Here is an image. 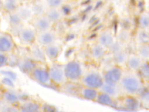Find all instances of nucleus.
I'll use <instances>...</instances> for the list:
<instances>
[{"instance_id":"nucleus-1","label":"nucleus","mask_w":149,"mask_h":112,"mask_svg":"<svg viewBox=\"0 0 149 112\" xmlns=\"http://www.w3.org/2000/svg\"><path fill=\"white\" fill-rule=\"evenodd\" d=\"M123 95L137 96L143 89L144 83L137 72L125 70L119 83Z\"/></svg>"},{"instance_id":"nucleus-2","label":"nucleus","mask_w":149,"mask_h":112,"mask_svg":"<svg viewBox=\"0 0 149 112\" xmlns=\"http://www.w3.org/2000/svg\"><path fill=\"white\" fill-rule=\"evenodd\" d=\"M104 82L102 72L96 68L86 69L79 82L80 85L100 90Z\"/></svg>"},{"instance_id":"nucleus-3","label":"nucleus","mask_w":149,"mask_h":112,"mask_svg":"<svg viewBox=\"0 0 149 112\" xmlns=\"http://www.w3.org/2000/svg\"><path fill=\"white\" fill-rule=\"evenodd\" d=\"M63 65L68 82L79 83L86 70L83 64L77 60H72Z\"/></svg>"},{"instance_id":"nucleus-4","label":"nucleus","mask_w":149,"mask_h":112,"mask_svg":"<svg viewBox=\"0 0 149 112\" xmlns=\"http://www.w3.org/2000/svg\"><path fill=\"white\" fill-rule=\"evenodd\" d=\"M48 69L51 82L54 87L60 88L68 82L63 64L56 61L52 62L48 65Z\"/></svg>"},{"instance_id":"nucleus-5","label":"nucleus","mask_w":149,"mask_h":112,"mask_svg":"<svg viewBox=\"0 0 149 112\" xmlns=\"http://www.w3.org/2000/svg\"><path fill=\"white\" fill-rule=\"evenodd\" d=\"M29 78L37 83L48 87H54L48 72V65L38 64L29 75Z\"/></svg>"},{"instance_id":"nucleus-6","label":"nucleus","mask_w":149,"mask_h":112,"mask_svg":"<svg viewBox=\"0 0 149 112\" xmlns=\"http://www.w3.org/2000/svg\"><path fill=\"white\" fill-rule=\"evenodd\" d=\"M115 109L120 111L134 112L141 109L140 104L137 96L123 95L116 100Z\"/></svg>"},{"instance_id":"nucleus-7","label":"nucleus","mask_w":149,"mask_h":112,"mask_svg":"<svg viewBox=\"0 0 149 112\" xmlns=\"http://www.w3.org/2000/svg\"><path fill=\"white\" fill-rule=\"evenodd\" d=\"M1 96L3 102L17 106L23 100L28 97L26 93L13 88H3L1 92Z\"/></svg>"},{"instance_id":"nucleus-8","label":"nucleus","mask_w":149,"mask_h":112,"mask_svg":"<svg viewBox=\"0 0 149 112\" xmlns=\"http://www.w3.org/2000/svg\"><path fill=\"white\" fill-rule=\"evenodd\" d=\"M124 71L123 68L116 65H112L104 69L102 72L104 82L119 83L122 79Z\"/></svg>"},{"instance_id":"nucleus-9","label":"nucleus","mask_w":149,"mask_h":112,"mask_svg":"<svg viewBox=\"0 0 149 112\" xmlns=\"http://www.w3.org/2000/svg\"><path fill=\"white\" fill-rule=\"evenodd\" d=\"M37 32L31 26L24 25L19 31L17 37L20 43L26 46H30L36 41Z\"/></svg>"},{"instance_id":"nucleus-10","label":"nucleus","mask_w":149,"mask_h":112,"mask_svg":"<svg viewBox=\"0 0 149 112\" xmlns=\"http://www.w3.org/2000/svg\"><path fill=\"white\" fill-rule=\"evenodd\" d=\"M16 48L13 36L9 32L0 31V52L10 54L13 53Z\"/></svg>"},{"instance_id":"nucleus-11","label":"nucleus","mask_w":149,"mask_h":112,"mask_svg":"<svg viewBox=\"0 0 149 112\" xmlns=\"http://www.w3.org/2000/svg\"><path fill=\"white\" fill-rule=\"evenodd\" d=\"M28 55L36 63L40 64H47V58L43 47L34 43L28 47Z\"/></svg>"},{"instance_id":"nucleus-12","label":"nucleus","mask_w":149,"mask_h":112,"mask_svg":"<svg viewBox=\"0 0 149 112\" xmlns=\"http://www.w3.org/2000/svg\"><path fill=\"white\" fill-rule=\"evenodd\" d=\"M58 33L54 29H52L47 31L37 33L36 42L44 47L58 42Z\"/></svg>"},{"instance_id":"nucleus-13","label":"nucleus","mask_w":149,"mask_h":112,"mask_svg":"<svg viewBox=\"0 0 149 112\" xmlns=\"http://www.w3.org/2000/svg\"><path fill=\"white\" fill-rule=\"evenodd\" d=\"M30 24L37 33L52 29L54 26V24L45 15L34 16L30 21Z\"/></svg>"},{"instance_id":"nucleus-14","label":"nucleus","mask_w":149,"mask_h":112,"mask_svg":"<svg viewBox=\"0 0 149 112\" xmlns=\"http://www.w3.org/2000/svg\"><path fill=\"white\" fill-rule=\"evenodd\" d=\"M115 40L116 36L113 32L111 29H105L98 33L95 42L108 50Z\"/></svg>"},{"instance_id":"nucleus-15","label":"nucleus","mask_w":149,"mask_h":112,"mask_svg":"<svg viewBox=\"0 0 149 112\" xmlns=\"http://www.w3.org/2000/svg\"><path fill=\"white\" fill-rule=\"evenodd\" d=\"M37 64H38L34 61L28 55V54L19 57L16 62V65L19 69L23 73L28 76L37 65Z\"/></svg>"},{"instance_id":"nucleus-16","label":"nucleus","mask_w":149,"mask_h":112,"mask_svg":"<svg viewBox=\"0 0 149 112\" xmlns=\"http://www.w3.org/2000/svg\"><path fill=\"white\" fill-rule=\"evenodd\" d=\"M88 53L92 60L100 62L108 54V50L97 42H95L89 47Z\"/></svg>"},{"instance_id":"nucleus-17","label":"nucleus","mask_w":149,"mask_h":112,"mask_svg":"<svg viewBox=\"0 0 149 112\" xmlns=\"http://www.w3.org/2000/svg\"><path fill=\"white\" fill-rule=\"evenodd\" d=\"M18 107L19 112H41V103L29 97L21 102Z\"/></svg>"},{"instance_id":"nucleus-18","label":"nucleus","mask_w":149,"mask_h":112,"mask_svg":"<svg viewBox=\"0 0 149 112\" xmlns=\"http://www.w3.org/2000/svg\"><path fill=\"white\" fill-rule=\"evenodd\" d=\"M100 91L104 92L115 100H118L123 96L119 83H112L104 82Z\"/></svg>"},{"instance_id":"nucleus-19","label":"nucleus","mask_w":149,"mask_h":112,"mask_svg":"<svg viewBox=\"0 0 149 112\" xmlns=\"http://www.w3.org/2000/svg\"><path fill=\"white\" fill-rule=\"evenodd\" d=\"M98 93V90L80 85L77 97L86 100L95 102Z\"/></svg>"},{"instance_id":"nucleus-20","label":"nucleus","mask_w":149,"mask_h":112,"mask_svg":"<svg viewBox=\"0 0 149 112\" xmlns=\"http://www.w3.org/2000/svg\"><path fill=\"white\" fill-rule=\"evenodd\" d=\"M144 61L136 53L129 52L125 67L127 70L137 72L141 66Z\"/></svg>"},{"instance_id":"nucleus-21","label":"nucleus","mask_w":149,"mask_h":112,"mask_svg":"<svg viewBox=\"0 0 149 112\" xmlns=\"http://www.w3.org/2000/svg\"><path fill=\"white\" fill-rule=\"evenodd\" d=\"M44 48L47 59L51 62L56 61L62 50L61 46L58 42L45 46Z\"/></svg>"},{"instance_id":"nucleus-22","label":"nucleus","mask_w":149,"mask_h":112,"mask_svg":"<svg viewBox=\"0 0 149 112\" xmlns=\"http://www.w3.org/2000/svg\"><path fill=\"white\" fill-rule=\"evenodd\" d=\"M23 23H30L34 17L30 5L22 4L15 12Z\"/></svg>"},{"instance_id":"nucleus-23","label":"nucleus","mask_w":149,"mask_h":112,"mask_svg":"<svg viewBox=\"0 0 149 112\" xmlns=\"http://www.w3.org/2000/svg\"><path fill=\"white\" fill-rule=\"evenodd\" d=\"M95 103H97L98 104L102 106L115 108L116 100L114 99L108 94L99 90V93L95 100Z\"/></svg>"},{"instance_id":"nucleus-24","label":"nucleus","mask_w":149,"mask_h":112,"mask_svg":"<svg viewBox=\"0 0 149 112\" xmlns=\"http://www.w3.org/2000/svg\"><path fill=\"white\" fill-rule=\"evenodd\" d=\"M137 97L139 100L141 108L149 110V84H144Z\"/></svg>"},{"instance_id":"nucleus-25","label":"nucleus","mask_w":149,"mask_h":112,"mask_svg":"<svg viewBox=\"0 0 149 112\" xmlns=\"http://www.w3.org/2000/svg\"><path fill=\"white\" fill-rule=\"evenodd\" d=\"M134 41L136 46L149 44V30L137 29L134 34Z\"/></svg>"},{"instance_id":"nucleus-26","label":"nucleus","mask_w":149,"mask_h":112,"mask_svg":"<svg viewBox=\"0 0 149 112\" xmlns=\"http://www.w3.org/2000/svg\"><path fill=\"white\" fill-rule=\"evenodd\" d=\"M45 15L54 25L61 22L64 17L60 8H48Z\"/></svg>"},{"instance_id":"nucleus-27","label":"nucleus","mask_w":149,"mask_h":112,"mask_svg":"<svg viewBox=\"0 0 149 112\" xmlns=\"http://www.w3.org/2000/svg\"><path fill=\"white\" fill-rule=\"evenodd\" d=\"M128 54L129 52L127 51L126 49L120 51L118 52L112 54H110L113 64L121 66L122 68L123 66H125Z\"/></svg>"},{"instance_id":"nucleus-28","label":"nucleus","mask_w":149,"mask_h":112,"mask_svg":"<svg viewBox=\"0 0 149 112\" xmlns=\"http://www.w3.org/2000/svg\"><path fill=\"white\" fill-rule=\"evenodd\" d=\"M137 29L149 30V10L141 11L137 18Z\"/></svg>"},{"instance_id":"nucleus-29","label":"nucleus","mask_w":149,"mask_h":112,"mask_svg":"<svg viewBox=\"0 0 149 112\" xmlns=\"http://www.w3.org/2000/svg\"><path fill=\"white\" fill-rule=\"evenodd\" d=\"M3 2V11L8 14L15 12L17 8L23 4L22 1L18 0H5Z\"/></svg>"},{"instance_id":"nucleus-30","label":"nucleus","mask_w":149,"mask_h":112,"mask_svg":"<svg viewBox=\"0 0 149 112\" xmlns=\"http://www.w3.org/2000/svg\"><path fill=\"white\" fill-rule=\"evenodd\" d=\"M30 5L34 16L43 15L45 14L46 10L48 8L45 1H36L32 2Z\"/></svg>"},{"instance_id":"nucleus-31","label":"nucleus","mask_w":149,"mask_h":112,"mask_svg":"<svg viewBox=\"0 0 149 112\" xmlns=\"http://www.w3.org/2000/svg\"><path fill=\"white\" fill-rule=\"evenodd\" d=\"M141 79L144 84H149V62L144 61L141 66L137 71Z\"/></svg>"},{"instance_id":"nucleus-32","label":"nucleus","mask_w":149,"mask_h":112,"mask_svg":"<svg viewBox=\"0 0 149 112\" xmlns=\"http://www.w3.org/2000/svg\"><path fill=\"white\" fill-rule=\"evenodd\" d=\"M135 52L144 61H149V44L136 46Z\"/></svg>"},{"instance_id":"nucleus-33","label":"nucleus","mask_w":149,"mask_h":112,"mask_svg":"<svg viewBox=\"0 0 149 112\" xmlns=\"http://www.w3.org/2000/svg\"><path fill=\"white\" fill-rule=\"evenodd\" d=\"M115 36L116 40L126 45L131 38V33L129 29L123 28L119 30L118 33L115 34Z\"/></svg>"},{"instance_id":"nucleus-34","label":"nucleus","mask_w":149,"mask_h":112,"mask_svg":"<svg viewBox=\"0 0 149 112\" xmlns=\"http://www.w3.org/2000/svg\"><path fill=\"white\" fill-rule=\"evenodd\" d=\"M0 112H19V109L18 106L10 104L2 100L0 103Z\"/></svg>"},{"instance_id":"nucleus-35","label":"nucleus","mask_w":149,"mask_h":112,"mask_svg":"<svg viewBox=\"0 0 149 112\" xmlns=\"http://www.w3.org/2000/svg\"><path fill=\"white\" fill-rule=\"evenodd\" d=\"M125 46H126L125 44L116 40L112 44V45L108 49V52L111 54L118 52L120 51L125 50L126 49Z\"/></svg>"},{"instance_id":"nucleus-36","label":"nucleus","mask_w":149,"mask_h":112,"mask_svg":"<svg viewBox=\"0 0 149 112\" xmlns=\"http://www.w3.org/2000/svg\"><path fill=\"white\" fill-rule=\"evenodd\" d=\"M10 54L0 52V68L5 67L10 64Z\"/></svg>"},{"instance_id":"nucleus-37","label":"nucleus","mask_w":149,"mask_h":112,"mask_svg":"<svg viewBox=\"0 0 149 112\" xmlns=\"http://www.w3.org/2000/svg\"><path fill=\"white\" fill-rule=\"evenodd\" d=\"M45 3L48 8H60L65 3V1L62 0H47Z\"/></svg>"},{"instance_id":"nucleus-38","label":"nucleus","mask_w":149,"mask_h":112,"mask_svg":"<svg viewBox=\"0 0 149 112\" xmlns=\"http://www.w3.org/2000/svg\"><path fill=\"white\" fill-rule=\"evenodd\" d=\"M57 108L48 103H41V112H55Z\"/></svg>"},{"instance_id":"nucleus-39","label":"nucleus","mask_w":149,"mask_h":112,"mask_svg":"<svg viewBox=\"0 0 149 112\" xmlns=\"http://www.w3.org/2000/svg\"><path fill=\"white\" fill-rule=\"evenodd\" d=\"M3 11V2L2 1L0 0V12Z\"/></svg>"},{"instance_id":"nucleus-40","label":"nucleus","mask_w":149,"mask_h":112,"mask_svg":"<svg viewBox=\"0 0 149 112\" xmlns=\"http://www.w3.org/2000/svg\"><path fill=\"white\" fill-rule=\"evenodd\" d=\"M3 84H2V82H1V80H0V92H2V90H3Z\"/></svg>"},{"instance_id":"nucleus-41","label":"nucleus","mask_w":149,"mask_h":112,"mask_svg":"<svg viewBox=\"0 0 149 112\" xmlns=\"http://www.w3.org/2000/svg\"><path fill=\"white\" fill-rule=\"evenodd\" d=\"M2 101V96H1V92H0V103Z\"/></svg>"},{"instance_id":"nucleus-42","label":"nucleus","mask_w":149,"mask_h":112,"mask_svg":"<svg viewBox=\"0 0 149 112\" xmlns=\"http://www.w3.org/2000/svg\"><path fill=\"white\" fill-rule=\"evenodd\" d=\"M55 112H64V111H61V110H59L58 109H57V110L55 111Z\"/></svg>"},{"instance_id":"nucleus-43","label":"nucleus","mask_w":149,"mask_h":112,"mask_svg":"<svg viewBox=\"0 0 149 112\" xmlns=\"http://www.w3.org/2000/svg\"><path fill=\"white\" fill-rule=\"evenodd\" d=\"M1 18H0V28H1Z\"/></svg>"},{"instance_id":"nucleus-44","label":"nucleus","mask_w":149,"mask_h":112,"mask_svg":"<svg viewBox=\"0 0 149 112\" xmlns=\"http://www.w3.org/2000/svg\"><path fill=\"white\" fill-rule=\"evenodd\" d=\"M148 62H149V61H148Z\"/></svg>"}]
</instances>
